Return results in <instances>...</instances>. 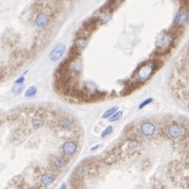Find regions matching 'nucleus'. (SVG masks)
<instances>
[{"instance_id":"a211bd4d","label":"nucleus","mask_w":189,"mask_h":189,"mask_svg":"<svg viewBox=\"0 0 189 189\" xmlns=\"http://www.w3.org/2000/svg\"><path fill=\"white\" fill-rule=\"evenodd\" d=\"M152 102H154V98H147V99H145L144 101H142L140 104H139L138 109H139V110H141V109L146 107L147 105H149V104L152 103Z\"/></svg>"},{"instance_id":"f03ea898","label":"nucleus","mask_w":189,"mask_h":189,"mask_svg":"<svg viewBox=\"0 0 189 189\" xmlns=\"http://www.w3.org/2000/svg\"><path fill=\"white\" fill-rule=\"evenodd\" d=\"M138 133L144 140H150L159 133V127L154 121L143 120L138 127Z\"/></svg>"},{"instance_id":"7ed1b4c3","label":"nucleus","mask_w":189,"mask_h":189,"mask_svg":"<svg viewBox=\"0 0 189 189\" xmlns=\"http://www.w3.org/2000/svg\"><path fill=\"white\" fill-rule=\"evenodd\" d=\"M79 148H80V145L78 141H76L75 139H66L60 146L61 154L68 159L76 156L79 151Z\"/></svg>"},{"instance_id":"f3484780","label":"nucleus","mask_w":189,"mask_h":189,"mask_svg":"<svg viewBox=\"0 0 189 189\" xmlns=\"http://www.w3.org/2000/svg\"><path fill=\"white\" fill-rule=\"evenodd\" d=\"M23 92V85H18V84H15L12 86V93L15 96H19L21 93Z\"/></svg>"},{"instance_id":"0eeeda50","label":"nucleus","mask_w":189,"mask_h":189,"mask_svg":"<svg viewBox=\"0 0 189 189\" xmlns=\"http://www.w3.org/2000/svg\"><path fill=\"white\" fill-rule=\"evenodd\" d=\"M52 166H53V169L57 170V171H63L64 169H66L68 162H69V159L66 157L62 156V154H57V156L52 157Z\"/></svg>"},{"instance_id":"9d476101","label":"nucleus","mask_w":189,"mask_h":189,"mask_svg":"<svg viewBox=\"0 0 189 189\" xmlns=\"http://www.w3.org/2000/svg\"><path fill=\"white\" fill-rule=\"evenodd\" d=\"M65 51H66V46L62 43H59L56 46L52 49V52L49 53V59L53 62H58L61 58L63 57V55L65 54Z\"/></svg>"},{"instance_id":"2eb2a0df","label":"nucleus","mask_w":189,"mask_h":189,"mask_svg":"<svg viewBox=\"0 0 189 189\" xmlns=\"http://www.w3.org/2000/svg\"><path fill=\"white\" fill-rule=\"evenodd\" d=\"M37 86L35 85H31L29 88L25 90V93H24V96H25V98H34L37 94Z\"/></svg>"},{"instance_id":"ddd939ff","label":"nucleus","mask_w":189,"mask_h":189,"mask_svg":"<svg viewBox=\"0 0 189 189\" xmlns=\"http://www.w3.org/2000/svg\"><path fill=\"white\" fill-rule=\"evenodd\" d=\"M87 44H88V37H78L74 42V46L77 49L79 54L86 49Z\"/></svg>"},{"instance_id":"dca6fc26","label":"nucleus","mask_w":189,"mask_h":189,"mask_svg":"<svg viewBox=\"0 0 189 189\" xmlns=\"http://www.w3.org/2000/svg\"><path fill=\"white\" fill-rule=\"evenodd\" d=\"M113 127L111 126V125H108V126H106L105 128L103 129V131L101 133V138L104 139V138H106V137L110 136L111 133H113Z\"/></svg>"},{"instance_id":"39448f33","label":"nucleus","mask_w":189,"mask_h":189,"mask_svg":"<svg viewBox=\"0 0 189 189\" xmlns=\"http://www.w3.org/2000/svg\"><path fill=\"white\" fill-rule=\"evenodd\" d=\"M189 21V12L188 10L185 8H181L177 12L176 16L174 19V26L179 27V29H183L185 25H187Z\"/></svg>"},{"instance_id":"6e6552de","label":"nucleus","mask_w":189,"mask_h":189,"mask_svg":"<svg viewBox=\"0 0 189 189\" xmlns=\"http://www.w3.org/2000/svg\"><path fill=\"white\" fill-rule=\"evenodd\" d=\"M125 142L126 143L123 145V146H124V150L127 154H129V156L135 154L141 147L140 141L136 138H128V139H126Z\"/></svg>"},{"instance_id":"f257e3e1","label":"nucleus","mask_w":189,"mask_h":189,"mask_svg":"<svg viewBox=\"0 0 189 189\" xmlns=\"http://www.w3.org/2000/svg\"><path fill=\"white\" fill-rule=\"evenodd\" d=\"M161 66H162V60L160 58L141 62L136 68L137 70L133 74V79H136L142 84H144L156 74V72Z\"/></svg>"},{"instance_id":"423d86ee","label":"nucleus","mask_w":189,"mask_h":189,"mask_svg":"<svg viewBox=\"0 0 189 189\" xmlns=\"http://www.w3.org/2000/svg\"><path fill=\"white\" fill-rule=\"evenodd\" d=\"M51 15L46 12H39L36 15L35 20H34V24L38 29H44L51 23Z\"/></svg>"},{"instance_id":"20e7f679","label":"nucleus","mask_w":189,"mask_h":189,"mask_svg":"<svg viewBox=\"0 0 189 189\" xmlns=\"http://www.w3.org/2000/svg\"><path fill=\"white\" fill-rule=\"evenodd\" d=\"M57 128L61 131H67V133H73L76 131V121L73 118H70L67 115H62L56 119Z\"/></svg>"},{"instance_id":"1a4fd4ad","label":"nucleus","mask_w":189,"mask_h":189,"mask_svg":"<svg viewBox=\"0 0 189 189\" xmlns=\"http://www.w3.org/2000/svg\"><path fill=\"white\" fill-rule=\"evenodd\" d=\"M56 179L57 174H55L54 170H45L40 176V185L43 188H49L56 181Z\"/></svg>"},{"instance_id":"4be33fe9","label":"nucleus","mask_w":189,"mask_h":189,"mask_svg":"<svg viewBox=\"0 0 189 189\" xmlns=\"http://www.w3.org/2000/svg\"><path fill=\"white\" fill-rule=\"evenodd\" d=\"M59 189H67V184L66 183H62L60 187H59Z\"/></svg>"},{"instance_id":"9b49d317","label":"nucleus","mask_w":189,"mask_h":189,"mask_svg":"<svg viewBox=\"0 0 189 189\" xmlns=\"http://www.w3.org/2000/svg\"><path fill=\"white\" fill-rule=\"evenodd\" d=\"M111 17V11L108 10L107 8H103L99 13L97 14L96 18H97L98 22L101 24H106L110 20Z\"/></svg>"},{"instance_id":"5701e85b","label":"nucleus","mask_w":189,"mask_h":189,"mask_svg":"<svg viewBox=\"0 0 189 189\" xmlns=\"http://www.w3.org/2000/svg\"><path fill=\"white\" fill-rule=\"evenodd\" d=\"M29 189H38V187H31V188H29Z\"/></svg>"},{"instance_id":"4468645a","label":"nucleus","mask_w":189,"mask_h":189,"mask_svg":"<svg viewBox=\"0 0 189 189\" xmlns=\"http://www.w3.org/2000/svg\"><path fill=\"white\" fill-rule=\"evenodd\" d=\"M119 110V108H118V106H113V107L106 109L105 111H104L103 116H102V119L103 120H106V119H109V118L111 117V116L115 115L117 111Z\"/></svg>"},{"instance_id":"f8f14e48","label":"nucleus","mask_w":189,"mask_h":189,"mask_svg":"<svg viewBox=\"0 0 189 189\" xmlns=\"http://www.w3.org/2000/svg\"><path fill=\"white\" fill-rule=\"evenodd\" d=\"M45 124V121L42 117V113H39L36 117H33L31 120V127L34 130H38V129L42 128Z\"/></svg>"},{"instance_id":"412c9836","label":"nucleus","mask_w":189,"mask_h":189,"mask_svg":"<svg viewBox=\"0 0 189 189\" xmlns=\"http://www.w3.org/2000/svg\"><path fill=\"white\" fill-rule=\"evenodd\" d=\"M100 147H101V144H97V145H95V146H92V147H90L89 150H90V151H97V150L99 149Z\"/></svg>"},{"instance_id":"aec40b11","label":"nucleus","mask_w":189,"mask_h":189,"mask_svg":"<svg viewBox=\"0 0 189 189\" xmlns=\"http://www.w3.org/2000/svg\"><path fill=\"white\" fill-rule=\"evenodd\" d=\"M29 73V70H25L21 76H19L17 79L15 80V84H18V85H23L24 82H25V75Z\"/></svg>"},{"instance_id":"6ab92c4d","label":"nucleus","mask_w":189,"mask_h":189,"mask_svg":"<svg viewBox=\"0 0 189 189\" xmlns=\"http://www.w3.org/2000/svg\"><path fill=\"white\" fill-rule=\"evenodd\" d=\"M122 116H123V111L121 110H118L117 113H115L113 116H111L110 118L108 119V121L109 122H117L118 120H120L122 118Z\"/></svg>"}]
</instances>
